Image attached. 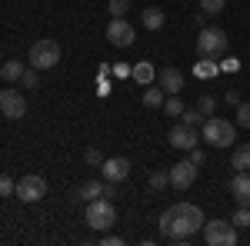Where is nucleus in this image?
<instances>
[{
    "label": "nucleus",
    "mask_w": 250,
    "mask_h": 246,
    "mask_svg": "<svg viewBox=\"0 0 250 246\" xmlns=\"http://www.w3.org/2000/svg\"><path fill=\"white\" fill-rule=\"evenodd\" d=\"M193 180H197V163H193L190 156L187 160H177L170 167V187L173 189H187Z\"/></svg>",
    "instance_id": "obj_9"
},
{
    "label": "nucleus",
    "mask_w": 250,
    "mask_h": 246,
    "mask_svg": "<svg viewBox=\"0 0 250 246\" xmlns=\"http://www.w3.org/2000/svg\"><path fill=\"white\" fill-rule=\"evenodd\" d=\"M83 160H87V163H90V167H100V163H104V153L97 150V147H90V150L83 153Z\"/></svg>",
    "instance_id": "obj_31"
},
{
    "label": "nucleus",
    "mask_w": 250,
    "mask_h": 246,
    "mask_svg": "<svg viewBox=\"0 0 250 246\" xmlns=\"http://www.w3.org/2000/svg\"><path fill=\"white\" fill-rule=\"evenodd\" d=\"M117 183H107V180H104V196H107V200H110V196H117Z\"/></svg>",
    "instance_id": "obj_36"
},
{
    "label": "nucleus",
    "mask_w": 250,
    "mask_h": 246,
    "mask_svg": "<svg viewBox=\"0 0 250 246\" xmlns=\"http://www.w3.org/2000/svg\"><path fill=\"white\" fill-rule=\"evenodd\" d=\"M0 76H3L7 83H14V80H20V76H23V63H20V60H7V63L0 67Z\"/></svg>",
    "instance_id": "obj_20"
},
{
    "label": "nucleus",
    "mask_w": 250,
    "mask_h": 246,
    "mask_svg": "<svg viewBox=\"0 0 250 246\" xmlns=\"http://www.w3.org/2000/svg\"><path fill=\"white\" fill-rule=\"evenodd\" d=\"M200 233H204V243L207 246H233L237 243V227L230 220H207Z\"/></svg>",
    "instance_id": "obj_6"
},
{
    "label": "nucleus",
    "mask_w": 250,
    "mask_h": 246,
    "mask_svg": "<svg viewBox=\"0 0 250 246\" xmlns=\"http://www.w3.org/2000/svg\"><path fill=\"white\" fill-rule=\"evenodd\" d=\"M130 76H134L137 83H144V87H147L150 80H157V70L150 67V63H147V60H140V63H134V70H130Z\"/></svg>",
    "instance_id": "obj_17"
},
{
    "label": "nucleus",
    "mask_w": 250,
    "mask_h": 246,
    "mask_svg": "<svg viewBox=\"0 0 250 246\" xmlns=\"http://www.w3.org/2000/svg\"><path fill=\"white\" fill-rule=\"evenodd\" d=\"M17 196L20 203H40L43 196H47V180L40 176V173H27V176H20L17 180Z\"/></svg>",
    "instance_id": "obj_7"
},
{
    "label": "nucleus",
    "mask_w": 250,
    "mask_h": 246,
    "mask_svg": "<svg viewBox=\"0 0 250 246\" xmlns=\"http://www.w3.org/2000/svg\"><path fill=\"white\" fill-rule=\"evenodd\" d=\"M157 87L167 96L180 94V90H184V74H180L177 67H164V70H157Z\"/></svg>",
    "instance_id": "obj_12"
},
{
    "label": "nucleus",
    "mask_w": 250,
    "mask_h": 246,
    "mask_svg": "<svg viewBox=\"0 0 250 246\" xmlns=\"http://www.w3.org/2000/svg\"><path fill=\"white\" fill-rule=\"evenodd\" d=\"M107 40H110L114 47H130V43H134V27L124 17H114L107 23Z\"/></svg>",
    "instance_id": "obj_11"
},
{
    "label": "nucleus",
    "mask_w": 250,
    "mask_h": 246,
    "mask_svg": "<svg viewBox=\"0 0 250 246\" xmlns=\"http://www.w3.org/2000/svg\"><path fill=\"white\" fill-rule=\"evenodd\" d=\"M14 193H17V183H14L10 176L0 173V196H14Z\"/></svg>",
    "instance_id": "obj_30"
},
{
    "label": "nucleus",
    "mask_w": 250,
    "mask_h": 246,
    "mask_svg": "<svg viewBox=\"0 0 250 246\" xmlns=\"http://www.w3.org/2000/svg\"><path fill=\"white\" fill-rule=\"evenodd\" d=\"M224 100H227L230 107H237V103H240V90H227V96H224Z\"/></svg>",
    "instance_id": "obj_34"
},
{
    "label": "nucleus",
    "mask_w": 250,
    "mask_h": 246,
    "mask_svg": "<svg viewBox=\"0 0 250 246\" xmlns=\"http://www.w3.org/2000/svg\"><path fill=\"white\" fill-rule=\"evenodd\" d=\"M230 196L237 207H250V170H237L230 180Z\"/></svg>",
    "instance_id": "obj_13"
},
{
    "label": "nucleus",
    "mask_w": 250,
    "mask_h": 246,
    "mask_svg": "<svg viewBox=\"0 0 250 246\" xmlns=\"http://www.w3.org/2000/svg\"><path fill=\"white\" fill-rule=\"evenodd\" d=\"M170 147L190 153L193 147H197V130H193V127H187V123H177V127L170 130Z\"/></svg>",
    "instance_id": "obj_14"
},
{
    "label": "nucleus",
    "mask_w": 250,
    "mask_h": 246,
    "mask_svg": "<svg viewBox=\"0 0 250 246\" xmlns=\"http://www.w3.org/2000/svg\"><path fill=\"white\" fill-rule=\"evenodd\" d=\"M193 23H197V30H200V27H207V14H204V10H197V14H193Z\"/></svg>",
    "instance_id": "obj_35"
},
{
    "label": "nucleus",
    "mask_w": 250,
    "mask_h": 246,
    "mask_svg": "<svg viewBox=\"0 0 250 246\" xmlns=\"http://www.w3.org/2000/svg\"><path fill=\"white\" fill-rule=\"evenodd\" d=\"M237 127H244V130H250V103H237V120H233Z\"/></svg>",
    "instance_id": "obj_23"
},
{
    "label": "nucleus",
    "mask_w": 250,
    "mask_h": 246,
    "mask_svg": "<svg viewBox=\"0 0 250 246\" xmlns=\"http://www.w3.org/2000/svg\"><path fill=\"white\" fill-rule=\"evenodd\" d=\"M204 223H207V216H204L200 207H193V203H173L170 209L160 213V236L180 243V240L197 236V229H204Z\"/></svg>",
    "instance_id": "obj_1"
},
{
    "label": "nucleus",
    "mask_w": 250,
    "mask_h": 246,
    "mask_svg": "<svg viewBox=\"0 0 250 246\" xmlns=\"http://www.w3.org/2000/svg\"><path fill=\"white\" fill-rule=\"evenodd\" d=\"M197 110H200V114L204 116H213V110H217V96H200V100H197Z\"/></svg>",
    "instance_id": "obj_25"
},
{
    "label": "nucleus",
    "mask_w": 250,
    "mask_h": 246,
    "mask_svg": "<svg viewBox=\"0 0 250 246\" xmlns=\"http://www.w3.org/2000/svg\"><path fill=\"white\" fill-rule=\"evenodd\" d=\"M107 10H110V17H127L130 0H110V3H107Z\"/></svg>",
    "instance_id": "obj_27"
},
{
    "label": "nucleus",
    "mask_w": 250,
    "mask_h": 246,
    "mask_svg": "<svg viewBox=\"0 0 250 246\" xmlns=\"http://www.w3.org/2000/svg\"><path fill=\"white\" fill-rule=\"evenodd\" d=\"M227 7V0H200V10L204 14H220Z\"/></svg>",
    "instance_id": "obj_29"
},
{
    "label": "nucleus",
    "mask_w": 250,
    "mask_h": 246,
    "mask_svg": "<svg viewBox=\"0 0 250 246\" xmlns=\"http://www.w3.org/2000/svg\"><path fill=\"white\" fill-rule=\"evenodd\" d=\"M227 50V34L220 27H200L197 30V54L200 57H220Z\"/></svg>",
    "instance_id": "obj_5"
},
{
    "label": "nucleus",
    "mask_w": 250,
    "mask_h": 246,
    "mask_svg": "<svg viewBox=\"0 0 250 246\" xmlns=\"http://www.w3.org/2000/svg\"><path fill=\"white\" fill-rule=\"evenodd\" d=\"M230 223L237 229H240V227H250V207H237V213L230 216Z\"/></svg>",
    "instance_id": "obj_28"
},
{
    "label": "nucleus",
    "mask_w": 250,
    "mask_h": 246,
    "mask_svg": "<svg viewBox=\"0 0 250 246\" xmlns=\"http://www.w3.org/2000/svg\"><path fill=\"white\" fill-rule=\"evenodd\" d=\"M27 60H30V67H37V70H50V67H57V63H60V43H57V40H50V37L37 40V43L30 47Z\"/></svg>",
    "instance_id": "obj_4"
},
{
    "label": "nucleus",
    "mask_w": 250,
    "mask_h": 246,
    "mask_svg": "<svg viewBox=\"0 0 250 246\" xmlns=\"http://www.w3.org/2000/svg\"><path fill=\"white\" fill-rule=\"evenodd\" d=\"M97 196H104V183H97V180H87L83 187H77L74 193H70V200H97Z\"/></svg>",
    "instance_id": "obj_15"
},
{
    "label": "nucleus",
    "mask_w": 250,
    "mask_h": 246,
    "mask_svg": "<svg viewBox=\"0 0 250 246\" xmlns=\"http://www.w3.org/2000/svg\"><path fill=\"white\" fill-rule=\"evenodd\" d=\"M100 243H107V246H120V243H124V240H120V236H117V233H107V236H104V240H100Z\"/></svg>",
    "instance_id": "obj_33"
},
{
    "label": "nucleus",
    "mask_w": 250,
    "mask_h": 246,
    "mask_svg": "<svg viewBox=\"0 0 250 246\" xmlns=\"http://www.w3.org/2000/svg\"><path fill=\"white\" fill-rule=\"evenodd\" d=\"M204 143L210 147H233L237 143V123L224 116H207L204 120Z\"/></svg>",
    "instance_id": "obj_2"
},
{
    "label": "nucleus",
    "mask_w": 250,
    "mask_h": 246,
    "mask_svg": "<svg viewBox=\"0 0 250 246\" xmlns=\"http://www.w3.org/2000/svg\"><path fill=\"white\" fill-rule=\"evenodd\" d=\"M117 223V209H114V203L107 200V196H97V200H90L87 203V227L90 229H110Z\"/></svg>",
    "instance_id": "obj_3"
},
{
    "label": "nucleus",
    "mask_w": 250,
    "mask_h": 246,
    "mask_svg": "<svg viewBox=\"0 0 250 246\" xmlns=\"http://www.w3.org/2000/svg\"><path fill=\"white\" fill-rule=\"evenodd\" d=\"M147 183H150V189H164V187H170V170H154L150 176H147Z\"/></svg>",
    "instance_id": "obj_21"
},
{
    "label": "nucleus",
    "mask_w": 250,
    "mask_h": 246,
    "mask_svg": "<svg viewBox=\"0 0 250 246\" xmlns=\"http://www.w3.org/2000/svg\"><path fill=\"white\" fill-rule=\"evenodd\" d=\"M164 114H167V116H180V114H184V103H180V96H177V94H170L167 100H164Z\"/></svg>",
    "instance_id": "obj_22"
},
{
    "label": "nucleus",
    "mask_w": 250,
    "mask_h": 246,
    "mask_svg": "<svg viewBox=\"0 0 250 246\" xmlns=\"http://www.w3.org/2000/svg\"><path fill=\"white\" fill-rule=\"evenodd\" d=\"M190 160L197 163V167H204V163H207V153H204V150H197V147H193V150H190Z\"/></svg>",
    "instance_id": "obj_32"
},
{
    "label": "nucleus",
    "mask_w": 250,
    "mask_h": 246,
    "mask_svg": "<svg viewBox=\"0 0 250 246\" xmlns=\"http://www.w3.org/2000/svg\"><path fill=\"white\" fill-rule=\"evenodd\" d=\"M200 120H207V116L200 114V110H197V107H190V110H187V107H184V114H180V123H187V127H197V123H200Z\"/></svg>",
    "instance_id": "obj_24"
},
{
    "label": "nucleus",
    "mask_w": 250,
    "mask_h": 246,
    "mask_svg": "<svg viewBox=\"0 0 250 246\" xmlns=\"http://www.w3.org/2000/svg\"><path fill=\"white\" fill-rule=\"evenodd\" d=\"M140 20H144L147 30H160V27H164V10H160V7H147V10L140 14Z\"/></svg>",
    "instance_id": "obj_18"
},
{
    "label": "nucleus",
    "mask_w": 250,
    "mask_h": 246,
    "mask_svg": "<svg viewBox=\"0 0 250 246\" xmlns=\"http://www.w3.org/2000/svg\"><path fill=\"white\" fill-rule=\"evenodd\" d=\"M37 67H30V70H23V76H20V87L23 90H37Z\"/></svg>",
    "instance_id": "obj_26"
},
{
    "label": "nucleus",
    "mask_w": 250,
    "mask_h": 246,
    "mask_svg": "<svg viewBox=\"0 0 250 246\" xmlns=\"http://www.w3.org/2000/svg\"><path fill=\"white\" fill-rule=\"evenodd\" d=\"M230 167L233 170H250V143H237V147H233Z\"/></svg>",
    "instance_id": "obj_16"
},
{
    "label": "nucleus",
    "mask_w": 250,
    "mask_h": 246,
    "mask_svg": "<svg viewBox=\"0 0 250 246\" xmlns=\"http://www.w3.org/2000/svg\"><path fill=\"white\" fill-rule=\"evenodd\" d=\"M164 100H167V94L160 87H144V107L157 110V107H164Z\"/></svg>",
    "instance_id": "obj_19"
},
{
    "label": "nucleus",
    "mask_w": 250,
    "mask_h": 246,
    "mask_svg": "<svg viewBox=\"0 0 250 246\" xmlns=\"http://www.w3.org/2000/svg\"><path fill=\"white\" fill-rule=\"evenodd\" d=\"M100 170H104V180L107 183H124L130 176V160L127 156H110V160L100 163Z\"/></svg>",
    "instance_id": "obj_10"
},
{
    "label": "nucleus",
    "mask_w": 250,
    "mask_h": 246,
    "mask_svg": "<svg viewBox=\"0 0 250 246\" xmlns=\"http://www.w3.org/2000/svg\"><path fill=\"white\" fill-rule=\"evenodd\" d=\"M0 114L7 116V120H20V116L27 114V96L14 90V87H7V90H0Z\"/></svg>",
    "instance_id": "obj_8"
}]
</instances>
